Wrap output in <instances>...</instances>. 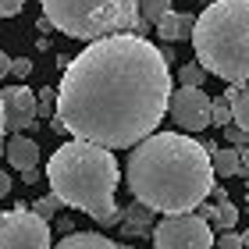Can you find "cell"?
Listing matches in <instances>:
<instances>
[{"label": "cell", "mask_w": 249, "mask_h": 249, "mask_svg": "<svg viewBox=\"0 0 249 249\" xmlns=\"http://www.w3.org/2000/svg\"><path fill=\"white\" fill-rule=\"evenodd\" d=\"M171 68L157 43L118 32L93 39L68 61L53 93V128L107 150H132L167 114Z\"/></svg>", "instance_id": "cell-1"}, {"label": "cell", "mask_w": 249, "mask_h": 249, "mask_svg": "<svg viewBox=\"0 0 249 249\" xmlns=\"http://www.w3.org/2000/svg\"><path fill=\"white\" fill-rule=\"evenodd\" d=\"M135 203L153 213H192L213 192L210 153L185 132H153L132 146L124 167Z\"/></svg>", "instance_id": "cell-2"}, {"label": "cell", "mask_w": 249, "mask_h": 249, "mask_svg": "<svg viewBox=\"0 0 249 249\" xmlns=\"http://www.w3.org/2000/svg\"><path fill=\"white\" fill-rule=\"evenodd\" d=\"M47 182L50 192L61 199V207L86 210L96 224L121 221V207L114 203L121 167L114 160V150H107V146L86 139H71L57 146L47 160Z\"/></svg>", "instance_id": "cell-3"}, {"label": "cell", "mask_w": 249, "mask_h": 249, "mask_svg": "<svg viewBox=\"0 0 249 249\" xmlns=\"http://www.w3.org/2000/svg\"><path fill=\"white\" fill-rule=\"evenodd\" d=\"M189 39L207 75L228 86L249 82V0H210Z\"/></svg>", "instance_id": "cell-4"}, {"label": "cell", "mask_w": 249, "mask_h": 249, "mask_svg": "<svg viewBox=\"0 0 249 249\" xmlns=\"http://www.w3.org/2000/svg\"><path fill=\"white\" fill-rule=\"evenodd\" d=\"M50 29L71 39H104L118 32L146 36V21L139 18V0H39Z\"/></svg>", "instance_id": "cell-5"}, {"label": "cell", "mask_w": 249, "mask_h": 249, "mask_svg": "<svg viewBox=\"0 0 249 249\" xmlns=\"http://www.w3.org/2000/svg\"><path fill=\"white\" fill-rule=\"evenodd\" d=\"M153 249H213V231L196 213H167L153 224Z\"/></svg>", "instance_id": "cell-6"}, {"label": "cell", "mask_w": 249, "mask_h": 249, "mask_svg": "<svg viewBox=\"0 0 249 249\" xmlns=\"http://www.w3.org/2000/svg\"><path fill=\"white\" fill-rule=\"evenodd\" d=\"M0 249H50V221L18 203L15 210L0 213Z\"/></svg>", "instance_id": "cell-7"}, {"label": "cell", "mask_w": 249, "mask_h": 249, "mask_svg": "<svg viewBox=\"0 0 249 249\" xmlns=\"http://www.w3.org/2000/svg\"><path fill=\"white\" fill-rule=\"evenodd\" d=\"M167 110H171L175 124L185 135L189 132H203L210 124V96L203 93L199 86H178V89H171Z\"/></svg>", "instance_id": "cell-8"}, {"label": "cell", "mask_w": 249, "mask_h": 249, "mask_svg": "<svg viewBox=\"0 0 249 249\" xmlns=\"http://www.w3.org/2000/svg\"><path fill=\"white\" fill-rule=\"evenodd\" d=\"M0 104H4V128L21 132V128H36V93L29 86H11L0 89Z\"/></svg>", "instance_id": "cell-9"}, {"label": "cell", "mask_w": 249, "mask_h": 249, "mask_svg": "<svg viewBox=\"0 0 249 249\" xmlns=\"http://www.w3.org/2000/svg\"><path fill=\"white\" fill-rule=\"evenodd\" d=\"M192 25H196V18H192V15H178V11H167V15L157 21V36H160L167 47H175L178 39H189V36H192Z\"/></svg>", "instance_id": "cell-10"}, {"label": "cell", "mask_w": 249, "mask_h": 249, "mask_svg": "<svg viewBox=\"0 0 249 249\" xmlns=\"http://www.w3.org/2000/svg\"><path fill=\"white\" fill-rule=\"evenodd\" d=\"M7 160L15 171H32L39 160V146L29 139V135H11L7 139Z\"/></svg>", "instance_id": "cell-11"}, {"label": "cell", "mask_w": 249, "mask_h": 249, "mask_svg": "<svg viewBox=\"0 0 249 249\" xmlns=\"http://www.w3.org/2000/svg\"><path fill=\"white\" fill-rule=\"evenodd\" d=\"M53 249H118V246L114 239H107L100 231H68Z\"/></svg>", "instance_id": "cell-12"}, {"label": "cell", "mask_w": 249, "mask_h": 249, "mask_svg": "<svg viewBox=\"0 0 249 249\" xmlns=\"http://www.w3.org/2000/svg\"><path fill=\"white\" fill-rule=\"evenodd\" d=\"M228 100H231V124L249 135V82L228 86Z\"/></svg>", "instance_id": "cell-13"}, {"label": "cell", "mask_w": 249, "mask_h": 249, "mask_svg": "<svg viewBox=\"0 0 249 249\" xmlns=\"http://www.w3.org/2000/svg\"><path fill=\"white\" fill-rule=\"evenodd\" d=\"M210 167H213V178H231V175H242V160H239V150H235V146H224V150H213V153H210Z\"/></svg>", "instance_id": "cell-14"}, {"label": "cell", "mask_w": 249, "mask_h": 249, "mask_svg": "<svg viewBox=\"0 0 249 249\" xmlns=\"http://www.w3.org/2000/svg\"><path fill=\"white\" fill-rule=\"evenodd\" d=\"M153 228V210L142 207V203H132L128 213L121 210V231L124 235H139V231H150Z\"/></svg>", "instance_id": "cell-15"}, {"label": "cell", "mask_w": 249, "mask_h": 249, "mask_svg": "<svg viewBox=\"0 0 249 249\" xmlns=\"http://www.w3.org/2000/svg\"><path fill=\"white\" fill-rule=\"evenodd\" d=\"M213 196H217V207H213V221L210 224H217L221 231L235 228V221H239V207L228 199V192H224L221 185H213Z\"/></svg>", "instance_id": "cell-16"}, {"label": "cell", "mask_w": 249, "mask_h": 249, "mask_svg": "<svg viewBox=\"0 0 249 249\" xmlns=\"http://www.w3.org/2000/svg\"><path fill=\"white\" fill-rule=\"evenodd\" d=\"M171 4H175V0H139V11H142L139 18L146 21V25H157V21L171 11Z\"/></svg>", "instance_id": "cell-17"}, {"label": "cell", "mask_w": 249, "mask_h": 249, "mask_svg": "<svg viewBox=\"0 0 249 249\" xmlns=\"http://www.w3.org/2000/svg\"><path fill=\"white\" fill-rule=\"evenodd\" d=\"M210 124H217V128L231 124V100H228V93L210 100Z\"/></svg>", "instance_id": "cell-18"}, {"label": "cell", "mask_w": 249, "mask_h": 249, "mask_svg": "<svg viewBox=\"0 0 249 249\" xmlns=\"http://www.w3.org/2000/svg\"><path fill=\"white\" fill-rule=\"evenodd\" d=\"M178 82H182V86H199V89H203L207 71H203L196 61H192V64H182V68H178Z\"/></svg>", "instance_id": "cell-19"}, {"label": "cell", "mask_w": 249, "mask_h": 249, "mask_svg": "<svg viewBox=\"0 0 249 249\" xmlns=\"http://www.w3.org/2000/svg\"><path fill=\"white\" fill-rule=\"evenodd\" d=\"M57 210H61V199L53 196V192H50V196H43V199L36 203V207H32V213H36V217H43V221H50Z\"/></svg>", "instance_id": "cell-20"}, {"label": "cell", "mask_w": 249, "mask_h": 249, "mask_svg": "<svg viewBox=\"0 0 249 249\" xmlns=\"http://www.w3.org/2000/svg\"><path fill=\"white\" fill-rule=\"evenodd\" d=\"M213 249H242V235L228 228V231H221V235H213Z\"/></svg>", "instance_id": "cell-21"}, {"label": "cell", "mask_w": 249, "mask_h": 249, "mask_svg": "<svg viewBox=\"0 0 249 249\" xmlns=\"http://www.w3.org/2000/svg\"><path fill=\"white\" fill-rule=\"evenodd\" d=\"M224 139H228V146H235V150H242V146L249 142V135L242 128H235V124H224Z\"/></svg>", "instance_id": "cell-22"}, {"label": "cell", "mask_w": 249, "mask_h": 249, "mask_svg": "<svg viewBox=\"0 0 249 249\" xmlns=\"http://www.w3.org/2000/svg\"><path fill=\"white\" fill-rule=\"evenodd\" d=\"M53 110V89H39L36 93V114H50Z\"/></svg>", "instance_id": "cell-23"}, {"label": "cell", "mask_w": 249, "mask_h": 249, "mask_svg": "<svg viewBox=\"0 0 249 249\" xmlns=\"http://www.w3.org/2000/svg\"><path fill=\"white\" fill-rule=\"evenodd\" d=\"M21 7H25V0H0V18H15L21 15Z\"/></svg>", "instance_id": "cell-24"}, {"label": "cell", "mask_w": 249, "mask_h": 249, "mask_svg": "<svg viewBox=\"0 0 249 249\" xmlns=\"http://www.w3.org/2000/svg\"><path fill=\"white\" fill-rule=\"evenodd\" d=\"M11 75L29 78V75H32V61H29V57H15V61H11Z\"/></svg>", "instance_id": "cell-25"}, {"label": "cell", "mask_w": 249, "mask_h": 249, "mask_svg": "<svg viewBox=\"0 0 249 249\" xmlns=\"http://www.w3.org/2000/svg\"><path fill=\"white\" fill-rule=\"evenodd\" d=\"M239 160H242V175H249V142L239 150Z\"/></svg>", "instance_id": "cell-26"}, {"label": "cell", "mask_w": 249, "mask_h": 249, "mask_svg": "<svg viewBox=\"0 0 249 249\" xmlns=\"http://www.w3.org/2000/svg\"><path fill=\"white\" fill-rule=\"evenodd\" d=\"M4 75H11V57L0 50V78H4Z\"/></svg>", "instance_id": "cell-27"}, {"label": "cell", "mask_w": 249, "mask_h": 249, "mask_svg": "<svg viewBox=\"0 0 249 249\" xmlns=\"http://www.w3.org/2000/svg\"><path fill=\"white\" fill-rule=\"evenodd\" d=\"M7 192H11V178H7L4 171H0V199H4V196H7Z\"/></svg>", "instance_id": "cell-28"}, {"label": "cell", "mask_w": 249, "mask_h": 249, "mask_svg": "<svg viewBox=\"0 0 249 249\" xmlns=\"http://www.w3.org/2000/svg\"><path fill=\"white\" fill-rule=\"evenodd\" d=\"M4 132H7L4 128V104H0V142H4Z\"/></svg>", "instance_id": "cell-29"}, {"label": "cell", "mask_w": 249, "mask_h": 249, "mask_svg": "<svg viewBox=\"0 0 249 249\" xmlns=\"http://www.w3.org/2000/svg\"><path fill=\"white\" fill-rule=\"evenodd\" d=\"M242 249H249V231H242Z\"/></svg>", "instance_id": "cell-30"}, {"label": "cell", "mask_w": 249, "mask_h": 249, "mask_svg": "<svg viewBox=\"0 0 249 249\" xmlns=\"http://www.w3.org/2000/svg\"><path fill=\"white\" fill-rule=\"evenodd\" d=\"M246 203H249V182H246Z\"/></svg>", "instance_id": "cell-31"}, {"label": "cell", "mask_w": 249, "mask_h": 249, "mask_svg": "<svg viewBox=\"0 0 249 249\" xmlns=\"http://www.w3.org/2000/svg\"><path fill=\"white\" fill-rule=\"evenodd\" d=\"M118 249H132V246H118Z\"/></svg>", "instance_id": "cell-32"}]
</instances>
